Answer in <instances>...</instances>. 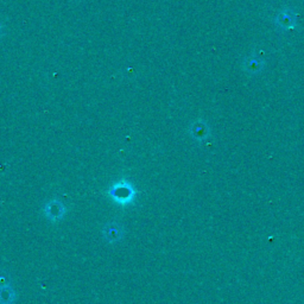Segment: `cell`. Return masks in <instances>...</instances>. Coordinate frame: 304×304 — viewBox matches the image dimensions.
<instances>
[{"mask_svg": "<svg viewBox=\"0 0 304 304\" xmlns=\"http://www.w3.org/2000/svg\"><path fill=\"white\" fill-rule=\"evenodd\" d=\"M17 297V292L12 285L0 288V304H14Z\"/></svg>", "mask_w": 304, "mask_h": 304, "instance_id": "obj_5", "label": "cell"}, {"mask_svg": "<svg viewBox=\"0 0 304 304\" xmlns=\"http://www.w3.org/2000/svg\"><path fill=\"white\" fill-rule=\"evenodd\" d=\"M103 236L108 244H117L125 236V227L119 221H108L103 227Z\"/></svg>", "mask_w": 304, "mask_h": 304, "instance_id": "obj_3", "label": "cell"}, {"mask_svg": "<svg viewBox=\"0 0 304 304\" xmlns=\"http://www.w3.org/2000/svg\"><path fill=\"white\" fill-rule=\"evenodd\" d=\"M0 35H2V24H0Z\"/></svg>", "mask_w": 304, "mask_h": 304, "instance_id": "obj_7", "label": "cell"}, {"mask_svg": "<svg viewBox=\"0 0 304 304\" xmlns=\"http://www.w3.org/2000/svg\"><path fill=\"white\" fill-rule=\"evenodd\" d=\"M10 285H12V278H11L10 273L0 270V288L10 287Z\"/></svg>", "mask_w": 304, "mask_h": 304, "instance_id": "obj_6", "label": "cell"}, {"mask_svg": "<svg viewBox=\"0 0 304 304\" xmlns=\"http://www.w3.org/2000/svg\"><path fill=\"white\" fill-rule=\"evenodd\" d=\"M108 196L119 206L132 205L137 197V190L132 183L123 178L114 182L108 189Z\"/></svg>", "mask_w": 304, "mask_h": 304, "instance_id": "obj_1", "label": "cell"}, {"mask_svg": "<svg viewBox=\"0 0 304 304\" xmlns=\"http://www.w3.org/2000/svg\"><path fill=\"white\" fill-rule=\"evenodd\" d=\"M190 133H191V136L194 137V139L204 140L208 137L209 129L204 121L197 120V121H195L193 125L190 126Z\"/></svg>", "mask_w": 304, "mask_h": 304, "instance_id": "obj_4", "label": "cell"}, {"mask_svg": "<svg viewBox=\"0 0 304 304\" xmlns=\"http://www.w3.org/2000/svg\"><path fill=\"white\" fill-rule=\"evenodd\" d=\"M67 207L58 198H51L43 206V214L50 222H58L65 217Z\"/></svg>", "mask_w": 304, "mask_h": 304, "instance_id": "obj_2", "label": "cell"}]
</instances>
